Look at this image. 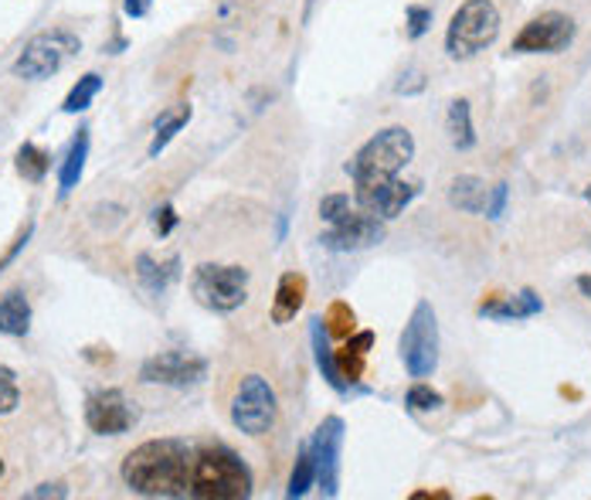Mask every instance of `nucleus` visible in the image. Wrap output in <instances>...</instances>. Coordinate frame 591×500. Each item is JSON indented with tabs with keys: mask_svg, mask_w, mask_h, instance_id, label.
I'll use <instances>...</instances> for the list:
<instances>
[{
	"mask_svg": "<svg viewBox=\"0 0 591 500\" xmlns=\"http://www.w3.org/2000/svg\"><path fill=\"white\" fill-rule=\"evenodd\" d=\"M194 446L188 439H150L123 460V484L140 497H191Z\"/></svg>",
	"mask_w": 591,
	"mask_h": 500,
	"instance_id": "1",
	"label": "nucleus"
},
{
	"mask_svg": "<svg viewBox=\"0 0 591 500\" xmlns=\"http://www.w3.org/2000/svg\"><path fill=\"white\" fill-rule=\"evenodd\" d=\"M191 497L201 500H245L252 497L248 463L221 443L194 449L191 463Z\"/></svg>",
	"mask_w": 591,
	"mask_h": 500,
	"instance_id": "2",
	"label": "nucleus"
},
{
	"mask_svg": "<svg viewBox=\"0 0 591 500\" xmlns=\"http://www.w3.org/2000/svg\"><path fill=\"white\" fill-rule=\"evenodd\" d=\"M500 28L503 17L493 0H462L446 24V55L452 62H470L497 44Z\"/></svg>",
	"mask_w": 591,
	"mask_h": 500,
	"instance_id": "3",
	"label": "nucleus"
},
{
	"mask_svg": "<svg viewBox=\"0 0 591 500\" xmlns=\"http://www.w3.org/2000/svg\"><path fill=\"white\" fill-rule=\"evenodd\" d=\"M415 161V137L408 127H384L377 130L357 154L344 164V170L357 181L398 178V174Z\"/></svg>",
	"mask_w": 591,
	"mask_h": 500,
	"instance_id": "4",
	"label": "nucleus"
},
{
	"mask_svg": "<svg viewBox=\"0 0 591 500\" xmlns=\"http://www.w3.org/2000/svg\"><path fill=\"white\" fill-rule=\"evenodd\" d=\"M79 52H82L79 35L68 28H48L21 48L11 72L24 82H44L51 75H59Z\"/></svg>",
	"mask_w": 591,
	"mask_h": 500,
	"instance_id": "5",
	"label": "nucleus"
},
{
	"mask_svg": "<svg viewBox=\"0 0 591 500\" xmlns=\"http://www.w3.org/2000/svg\"><path fill=\"white\" fill-rule=\"evenodd\" d=\"M398 355L401 364L411 379H432L435 368H439V317L428 299H419L415 310H411L401 341H398Z\"/></svg>",
	"mask_w": 591,
	"mask_h": 500,
	"instance_id": "6",
	"label": "nucleus"
},
{
	"mask_svg": "<svg viewBox=\"0 0 591 500\" xmlns=\"http://www.w3.org/2000/svg\"><path fill=\"white\" fill-rule=\"evenodd\" d=\"M191 296L211 313H235L248 299V269L201 262L191 272Z\"/></svg>",
	"mask_w": 591,
	"mask_h": 500,
	"instance_id": "7",
	"label": "nucleus"
},
{
	"mask_svg": "<svg viewBox=\"0 0 591 500\" xmlns=\"http://www.w3.org/2000/svg\"><path fill=\"white\" fill-rule=\"evenodd\" d=\"M279 419V398L269 379L262 374H245L231 395V426L245 436H269Z\"/></svg>",
	"mask_w": 591,
	"mask_h": 500,
	"instance_id": "8",
	"label": "nucleus"
},
{
	"mask_svg": "<svg viewBox=\"0 0 591 500\" xmlns=\"http://www.w3.org/2000/svg\"><path fill=\"white\" fill-rule=\"evenodd\" d=\"M578 35V24L564 11H541L530 17L524 28L513 35L510 52L513 55H561L568 52Z\"/></svg>",
	"mask_w": 591,
	"mask_h": 500,
	"instance_id": "9",
	"label": "nucleus"
},
{
	"mask_svg": "<svg viewBox=\"0 0 591 500\" xmlns=\"http://www.w3.org/2000/svg\"><path fill=\"white\" fill-rule=\"evenodd\" d=\"M344 436L347 426L341 415H326L313 439L306 443L310 446V457L317 466V487L323 490V497H337L341 493V449H344Z\"/></svg>",
	"mask_w": 591,
	"mask_h": 500,
	"instance_id": "10",
	"label": "nucleus"
},
{
	"mask_svg": "<svg viewBox=\"0 0 591 500\" xmlns=\"http://www.w3.org/2000/svg\"><path fill=\"white\" fill-rule=\"evenodd\" d=\"M86 426L95 436H123L137 426V406L123 388H95L86 398Z\"/></svg>",
	"mask_w": 591,
	"mask_h": 500,
	"instance_id": "11",
	"label": "nucleus"
},
{
	"mask_svg": "<svg viewBox=\"0 0 591 500\" xmlns=\"http://www.w3.org/2000/svg\"><path fill=\"white\" fill-rule=\"evenodd\" d=\"M377 242H384V221L364 211L361 205L341 221L326 225V232L320 235V245L330 248V253H361V248H371Z\"/></svg>",
	"mask_w": 591,
	"mask_h": 500,
	"instance_id": "12",
	"label": "nucleus"
},
{
	"mask_svg": "<svg viewBox=\"0 0 591 500\" xmlns=\"http://www.w3.org/2000/svg\"><path fill=\"white\" fill-rule=\"evenodd\" d=\"M354 202L371 211L381 221H395L411 202L419 197V184H404L401 178H377V181H357Z\"/></svg>",
	"mask_w": 591,
	"mask_h": 500,
	"instance_id": "13",
	"label": "nucleus"
},
{
	"mask_svg": "<svg viewBox=\"0 0 591 500\" xmlns=\"http://www.w3.org/2000/svg\"><path fill=\"white\" fill-rule=\"evenodd\" d=\"M208 374V361L188 355V351H160L143 361L140 382L146 385H167V388H188L197 385Z\"/></svg>",
	"mask_w": 591,
	"mask_h": 500,
	"instance_id": "14",
	"label": "nucleus"
},
{
	"mask_svg": "<svg viewBox=\"0 0 591 500\" xmlns=\"http://www.w3.org/2000/svg\"><path fill=\"white\" fill-rule=\"evenodd\" d=\"M544 310V299L537 296L534 290H521V293H510V296H490L479 304V317L486 320H500V323H510V320H530Z\"/></svg>",
	"mask_w": 591,
	"mask_h": 500,
	"instance_id": "15",
	"label": "nucleus"
},
{
	"mask_svg": "<svg viewBox=\"0 0 591 500\" xmlns=\"http://www.w3.org/2000/svg\"><path fill=\"white\" fill-rule=\"evenodd\" d=\"M306 277L303 272H296V269H290V272H282L279 277V283H275V296H272V323H290V320H296V313L303 310V304H306Z\"/></svg>",
	"mask_w": 591,
	"mask_h": 500,
	"instance_id": "16",
	"label": "nucleus"
},
{
	"mask_svg": "<svg viewBox=\"0 0 591 500\" xmlns=\"http://www.w3.org/2000/svg\"><path fill=\"white\" fill-rule=\"evenodd\" d=\"M177 277H181V259H177V256H170L164 262L153 259L150 253H140L137 256V280H140V286L146 293H153V296L167 293Z\"/></svg>",
	"mask_w": 591,
	"mask_h": 500,
	"instance_id": "17",
	"label": "nucleus"
},
{
	"mask_svg": "<svg viewBox=\"0 0 591 500\" xmlns=\"http://www.w3.org/2000/svg\"><path fill=\"white\" fill-rule=\"evenodd\" d=\"M446 133L449 143L459 150V154H470V150L479 143L476 137V123H473V103L470 99H452L449 113H446Z\"/></svg>",
	"mask_w": 591,
	"mask_h": 500,
	"instance_id": "18",
	"label": "nucleus"
},
{
	"mask_svg": "<svg viewBox=\"0 0 591 500\" xmlns=\"http://www.w3.org/2000/svg\"><path fill=\"white\" fill-rule=\"evenodd\" d=\"M310 341H313V358H317V368L323 374V382L333 388V392H350V385L341 379V371H337V355H333V347H330V334L323 328V317H313L310 320Z\"/></svg>",
	"mask_w": 591,
	"mask_h": 500,
	"instance_id": "19",
	"label": "nucleus"
},
{
	"mask_svg": "<svg viewBox=\"0 0 591 500\" xmlns=\"http://www.w3.org/2000/svg\"><path fill=\"white\" fill-rule=\"evenodd\" d=\"M486 197H490V188L476 174H459L449 184V205L462 215H483Z\"/></svg>",
	"mask_w": 591,
	"mask_h": 500,
	"instance_id": "20",
	"label": "nucleus"
},
{
	"mask_svg": "<svg viewBox=\"0 0 591 500\" xmlns=\"http://www.w3.org/2000/svg\"><path fill=\"white\" fill-rule=\"evenodd\" d=\"M191 116H194V110H191L188 103H177V106L164 110V113L157 116V123H153V140H150V146H146V157H150V161H157V157L164 154V150H167V143L188 127Z\"/></svg>",
	"mask_w": 591,
	"mask_h": 500,
	"instance_id": "21",
	"label": "nucleus"
},
{
	"mask_svg": "<svg viewBox=\"0 0 591 500\" xmlns=\"http://www.w3.org/2000/svg\"><path fill=\"white\" fill-rule=\"evenodd\" d=\"M31 331V304L21 290L0 293V334L24 337Z\"/></svg>",
	"mask_w": 591,
	"mask_h": 500,
	"instance_id": "22",
	"label": "nucleus"
},
{
	"mask_svg": "<svg viewBox=\"0 0 591 500\" xmlns=\"http://www.w3.org/2000/svg\"><path fill=\"white\" fill-rule=\"evenodd\" d=\"M86 161H89V130H79L68 143V154L59 167V194L68 197L75 188H79L82 174H86Z\"/></svg>",
	"mask_w": 591,
	"mask_h": 500,
	"instance_id": "23",
	"label": "nucleus"
},
{
	"mask_svg": "<svg viewBox=\"0 0 591 500\" xmlns=\"http://www.w3.org/2000/svg\"><path fill=\"white\" fill-rule=\"evenodd\" d=\"M14 170L28 184H41L48 178V170H51V154H48V150H41L38 143H21L17 154H14Z\"/></svg>",
	"mask_w": 591,
	"mask_h": 500,
	"instance_id": "24",
	"label": "nucleus"
},
{
	"mask_svg": "<svg viewBox=\"0 0 591 500\" xmlns=\"http://www.w3.org/2000/svg\"><path fill=\"white\" fill-rule=\"evenodd\" d=\"M102 92V75L99 72H86L79 82H75L65 95V103H62V113L65 116H75V113H86L92 106V99Z\"/></svg>",
	"mask_w": 591,
	"mask_h": 500,
	"instance_id": "25",
	"label": "nucleus"
},
{
	"mask_svg": "<svg viewBox=\"0 0 591 500\" xmlns=\"http://www.w3.org/2000/svg\"><path fill=\"white\" fill-rule=\"evenodd\" d=\"M313 484H317V466H313V457H310V446L303 443L299 453H296V463H293V473H290L286 497H306Z\"/></svg>",
	"mask_w": 591,
	"mask_h": 500,
	"instance_id": "26",
	"label": "nucleus"
},
{
	"mask_svg": "<svg viewBox=\"0 0 591 500\" xmlns=\"http://www.w3.org/2000/svg\"><path fill=\"white\" fill-rule=\"evenodd\" d=\"M323 328H326L330 337L347 341L357 331V313H354V307L344 304V299H333V304L326 307V313H323Z\"/></svg>",
	"mask_w": 591,
	"mask_h": 500,
	"instance_id": "27",
	"label": "nucleus"
},
{
	"mask_svg": "<svg viewBox=\"0 0 591 500\" xmlns=\"http://www.w3.org/2000/svg\"><path fill=\"white\" fill-rule=\"evenodd\" d=\"M337 355V371H341V379L347 382V385H357L364 379V371H368V355H361V351H354V347H341V351H333Z\"/></svg>",
	"mask_w": 591,
	"mask_h": 500,
	"instance_id": "28",
	"label": "nucleus"
},
{
	"mask_svg": "<svg viewBox=\"0 0 591 500\" xmlns=\"http://www.w3.org/2000/svg\"><path fill=\"white\" fill-rule=\"evenodd\" d=\"M404 406L411 412H435V409H442V395L435 392L432 385H425V382H415L404 395Z\"/></svg>",
	"mask_w": 591,
	"mask_h": 500,
	"instance_id": "29",
	"label": "nucleus"
},
{
	"mask_svg": "<svg viewBox=\"0 0 591 500\" xmlns=\"http://www.w3.org/2000/svg\"><path fill=\"white\" fill-rule=\"evenodd\" d=\"M21 406V388H17V374L0 364V415H11Z\"/></svg>",
	"mask_w": 591,
	"mask_h": 500,
	"instance_id": "30",
	"label": "nucleus"
},
{
	"mask_svg": "<svg viewBox=\"0 0 591 500\" xmlns=\"http://www.w3.org/2000/svg\"><path fill=\"white\" fill-rule=\"evenodd\" d=\"M432 8H425V4H411L408 11H404V35L411 38V41H419V38H425L428 35V28H432Z\"/></svg>",
	"mask_w": 591,
	"mask_h": 500,
	"instance_id": "31",
	"label": "nucleus"
},
{
	"mask_svg": "<svg viewBox=\"0 0 591 500\" xmlns=\"http://www.w3.org/2000/svg\"><path fill=\"white\" fill-rule=\"evenodd\" d=\"M177 221H181V215H177V208H174V205H160V208H153V218H150L153 232H157L160 239H167V235L177 229Z\"/></svg>",
	"mask_w": 591,
	"mask_h": 500,
	"instance_id": "32",
	"label": "nucleus"
},
{
	"mask_svg": "<svg viewBox=\"0 0 591 500\" xmlns=\"http://www.w3.org/2000/svg\"><path fill=\"white\" fill-rule=\"evenodd\" d=\"M506 202H510V184H493L490 188V197H486V218H490V221H497V218H503L506 215Z\"/></svg>",
	"mask_w": 591,
	"mask_h": 500,
	"instance_id": "33",
	"label": "nucleus"
},
{
	"mask_svg": "<svg viewBox=\"0 0 591 500\" xmlns=\"http://www.w3.org/2000/svg\"><path fill=\"white\" fill-rule=\"evenodd\" d=\"M31 235H35V225L28 221V225H24V232H21V235L14 239V245H11L8 253H4V259H0V272H4V269H8V266H11V262L17 259V253H21L24 245H28V239H31Z\"/></svg>",
	"mask_w": 591,
	"mask_h": 500,
	"instance_id": "34",
	"label": "nucleus"
},
{
	"mask_svg": "<svg viewBox=\"0 0 591 500\" xmlns=\"http://www.w3.org/2000/svg\"><path fill=\"white\" fill-rule=\"evenodd\" d=\"M150 8H153V0H123V14H126V17H133V21L146 17Z\"/></svg>",
	"mask_w": 591,
	"mask_h": 500,
	"instance_id": "35",
	"label": "nucleus"
},
{
	"mask_svg": "<svg viewBox=\"0 0 591 500\" xmlns=\"http://www.w3.org/2000/svg\"><path fill=\"white\" fill-rule=\"evenodd\" d=\"M404 79H408V82H398V92H404V95L425 89V75H422V72H408Z\"/></svg>",
	"mask_w": 591,
	"mask_h": 500,
	"instance_id": "36",
	"label": "nucleus"
},
{
	"mask_svg": "<svg viewBox=\"0 0 591 500\" xmlns=\"http://www.w3.org/2000/svg\"><path fill=\"white\" fill-rule=\"evenodd\" d=\"M51 493H55V497H65L68 490H62L59 484H55V490H51V484H44V487H38V490H31V497H51Z\"/></svg>",
	"mask_w": 591,
	"mask_h": 500,
	"instance_id": "37",
	"label": "nucleus"
},
{
	"mask_svg": "<svg viewBox=\"0 0 591 500\" xmlns=\"http://www.w3.org/2000/svg\"><path fill=\"white\" fill-rule=\"evenodd\" d=\"M578 290L591 299V272H584V277H578Z\"/></svg>",
	"mask_w": 591,
	"mask_h": 500,
	"instance_id": "38",
	"label": "nucleus"
},
{
	"mask_svg": "<svg viewBox=\"0 0 591 500\" xmlns=\"http://www.w3.org/2000/svg\"><path fill=\"white\" fill-rule=\"evenodd\" d=\"M584 202H588V205H591V184H588V188H584Z\"/></svg>",
	"mask_w": 591,
	"mask_h": 500,
	"instance_id": "39",
	"label": "nucleus"
},
{
	"mask_svg": "<svg viewBox=\"0 0 591 500\" xmlns=\"http://www.w3.org/2000/svg\"><path fill=\"white\" fill-rule=\"evenodd\" d=\"M0 477H4V460H0Z\"/></svg>",
	"mask_w": 591,
	"mask_h": 500,
	"instance_id": "40",
	"label": "nucleus"
}]
</instances>
